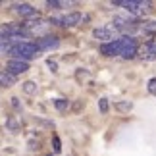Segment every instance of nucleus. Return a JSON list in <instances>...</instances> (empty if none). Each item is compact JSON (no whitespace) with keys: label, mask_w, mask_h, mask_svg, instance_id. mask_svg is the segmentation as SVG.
Wrapping results in <instances>:
<instances>
[{"label":"nucleus","mask_w":156,"mask_h":156,"mask_svg":"<svg viewBox=\"0 0 156 156\" xmlns=\"http://www.w3.org/2000/svg\"><path fill=\"white\" fill-rule=\"evenodd\" d=\"M6 69L14 75H20V73H25L29 69V64L23 62V60H10V62L6 64Z\"/></svg>","instance_id":"nucleus-6"},{"label":"nucleus","mask_w":156,"mask_h":156,"mask_svg":"<svg viewBox=\"0 0 156 156\" xmlns=\"http://www.w3.org/2000/svg\"><path fill=\"white\" fill-rule=\"evenodd\" d=\"M4 50L12 56V60H23V62L35 58L39 52L35 43H27V41H8L4 43Z\"/></svg>","instance_id":"nucleus-1"},{"label":"nucleus","mask_w":156,"mask_h":156,"mask_svg":"<svg viewBox=\"0 0 156 156\" xmlns=\"http://www.w3.org/2000/svg\"><path fill=\"white\" fill-rule=\"evenodd\" d=\"M35 46H37V50H52L60 46V41L56 37H43V39H37Z\"/></svg>","instance_id":"nucleus-7"},{"label":"nucleus","mask_w":156,"mask_h":156,"mask_svg":"<svg viewBox=\"0 0 156 156\" xmlns=\"http://www.w3.org/2000/svg\"><path fill=\"white\" fill-rule=\"evenodd\" d=\"M54 151H56V152L60 151V141L58 139H54Z\"/></svg>","instance_id":"nucleus-18"},{"label":"nucleus","mask_w":156,"mask_h":156,"mask_svg":"<svg viewBox=\"0 0 156 156\" xmlns=\"http://www.w3.org/2000/svg\"><path fill=\"white\" fill-rule=\"evenodd\" d=\"M14 10H16V14H20L21 17H31V16L37 14V10H35L31 4H27V2H23V4H16V6H14Z\"/></svg>","instance_id":"nucleus-10"},{"label":"nucleus","mask_w":156,"mask_h":156,"mask_svg":"<svg viewBox=\"0 0 156 156\" xmlns=\"http://www.w3.org/2000/svg\"><path fill=\"white\" fill-rule=\"evenodd\" d=\"M23 91L29 93V94H33L35 91H37V87H35V83H33V81H27V83H23Z\"/></svg>","instance_id":"nucleus-12"},{"label":"nucleus","mask_w":156,"mask_h":156,"mask_svg":"<svg viewBox=\"0 0 156 156\" xmlns=\"http://www.w3.org/2000/svg\"><path fill=\"white\" fill-rule=\"evenodd\" d=\"M119 52H122V43H119V39L112 41V43H102L100 44V54H104V56H119Z\"/></svg>","instance_id":"nucleus-5"},{"label":"nucleus","mask_w":156,"mask_h":156,"mask_svg":"<svg viewBox=\"0 0 156 156\" xmlns=\"http://www.w3.org/2000/svg\"><path fill=\"white\" fill-rule=\"evenodd\" d=\"M16 81H17V75L10 73L8 69H2V71H0V87H4V89L14 87V85H16Z\"/></svg>","instance_id":"nucleus-9"},{"label":"nucleus","mask_w":156,"mask_h":156,"mask_svg":"<svg viewBox=\"0 0 156 156\" xmlns=\"http://www.w3.org/2000/svg\"><path fill=\"white\" fill-rule=\"evenodd\" d=\"M116 108H118L119 112H129L131 108H133V104H131L129 100H127V102H118V104H116Z\"/></svg>","instance_id":"nucleus-11"},{"label":"nucleus","mask_w":156,"mask_h":156,"mask_svg":"<svg viewBox=\"0 0 156 156\" xmlns=\"http://www.w3.org/2000/svg\"><path fill=\"white\" fill-rule=\"evenodd\" d=\"M116 6H123L127 12H131V14H135V16H141V14H145V12L148 10V2H139V0H118V2H114Z\"/></svg>","instance_id":"nucleus-2"},{"label":"nucleus","mask_w":156,"mask_h":156,"mask_svg":"<svg viewBox=\"0 0 156 156\" xmlns=\"http://www.w3.org/2000/svg\"><path fill=\"white\" fill-rule=\"evenodd\" d=\"M81 20H83V16L79 14V12H71V14L60 17V20H56L54 23H60V25H66V27H73V25H77Z\"/></svg>","instance_id":"nucleus-8"},{"label":"nucleus","mask_w":156,"mask_h":156,"mask_svg":"<svg viewBox=\"0 0 156 156\" xmlns=\"http://www.w3.org/2000/svg\"><path fill=\"white\" fill-rule=\"evenodd\" d=\"M0 41H2V39H0Z\"/></svg>","instance_id":"nucleus-20"},{"label":"nucleus","mask_w":156,"mask_h":156,"mask_svg":"<svg viewBox=\"0 0 156 156\" xmlns=\"http://www.w3.org/2000/svg\"><path fill=\"white\" fill-rule=\"evenodd\" d=\"M54 104H56V108H58V110H66V108H68V100H64V98H58Z\"/></svg>","instance_id":"nucleus-16"},{"label":"nucleus","mask_w":156,"mask_h":156,"mask_svg":"<svg viewBox=\"0 0 156 156\" xmlns=\"http://www.w3.org/2000/svg\"><path fill=\"white\" fill-rule=\"evenodd\" d=\"M119 43H122V52H119V56L133 58L135 54H137V41L133 37H122V39H119Z\"/></svg>","instance_id":"nucleus-4"},{"label":"nucleus","mask_w":156,"mask_h":156,"mask_svg":"<svg viewBox=\"0 0 156 156\" xmlns=\"http://www.w3.org/2000/svg\"><path fill=\"white\" fill-rule=\"evenodd\" d=\"M98 108H100V112L106 114L108 112V98H100L98 100Z\"/></svg>","instance_id":"nucleus-15"},{"label":"nucleus","mask_w":156,"mask_h":156,"mask_svg":"<svg viewBox=\"0 0 156 156\" xmlns=\"http://www.w3.org/2000/svg\"><path fill=\"white\" fill-rule=\"evenodd\" d=\"M145 29H147V31H156V21H147Z\"/></svg>","instance_id":"nucleus-17"},{"label":"nucleus","mask_w":156,"mask_h":156,"mask_svg":"<svg viewBox=\"0 0 156 156\" xmlns=\"http://www.w3.org/2000/svg\"><path fill=\"white\" fill-rule=\"evenodd\" d=\"M145 52H147V56H156V43H148L145 46Z\"/></svg>","instance_id":"nucleus-13"},{"label":"nucleus","mask_w":156,"mask_h":156,"mask_svg":"<svg viewBox=\"0 0 156 156\" xmlns=\"http://www.w3.org/2000/svg\"><path fill=\"white\" fill-rule=\"evenodd\" d=\"M93 35L97 37L98 41H104V43H112V41H116L114 37L118 35V29L114 25H102V27H97L93 31Z\"/></svg>","instance_id":"nucleus-3"},{"label":"nucleus","mask_w":156,"mask_h":156,"mask_svg":"<svg viewBox=\"0 0 156 156\" xmlns=\"http://www.w3.org/2000/svg\"><path fill=\"white\" fill-rule=\"evenodd\" d=\"M147 89H148V93H151V94H154V97H156V77H152V79L148 81Z\"/></svg>","instance_id":"nucleus-14"},{"label":"nucleus","mask_w":156,"mask_h":156,"mask_svg":"<svg viewBox=\"0 0 156 156\" xmlns=\"http://www.w3.org/2000/svg\"><path fill=\"white\" fill-rule=\"evenodd\" d=\"M2 50H4V44H2V46H0V52H2Z\"/></svg>","instance_id":"nucleus-19"}]
</instances>
